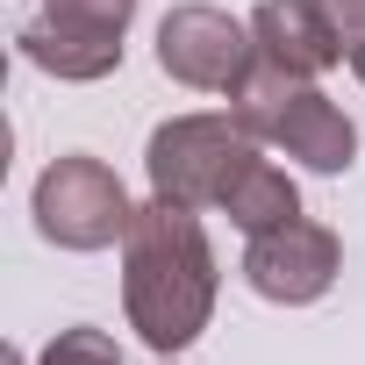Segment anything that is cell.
I'll list each match as a JSON object with an SVG mask.
<instances>
[{
  "instance_id": "obj_1",
  "label": "cell",
  "mask_w": 365,
  "mask_h": 365,
  "mask_svg": "<svg viewBox=\"0 0 365 365\" xmlns=\"http://www.w3.org/2000/svg\"><path fill=\"white\" fill-rule=\"evenodd\" d=\"M122 251H129V279H122L129 322L143 329L150 351H187L215 308V251L194 208H179V201L136 208L122 230Z\"/></svg>"
},
{
  "instance_id": "obj_2",
  "label": "cell",
  "mask_w": 365,
  "mask_h": 365,
  "mask_svg": "<svg viewBox=\"0 0 365 365\" xmlns=\"http://www.w3.org/2000/svg\"><path fill=\"white\" fill-rule=\"evenodd\" d=\"M230 101H237V122H244L258 143H279L287 158H301V165H315V172H344L351 150H358L351 122L308 86V72H287V65H272V58H251L244 79L230 86Z\"/></svg>"
},
{
  "instance_id": "obj_3",
  "label": "cell",
  "mask_w": 365,
  "mask_h": 365,
  "mask_svg": "<svg viewBox=\"0 0 365 365\" xmlns=\"http://www.w3.org/2000/svg\"><path fill=\"white\" fill-rule=\"evenodd\" d=\"M258 165V143L230 115H179L150 136V194L179 208H230Z\"/></svg>"
},
{
  "instance_id": "obj_4",
  "label": "cell",
  "mask_w": 365,
  "mask_h": 365,
  "mask_svg": "<svg viewBox=\"0 0 365 365\" xmlns=\"http://www.w3.org/2000/svg\"><path fill=\"white\" fill-rule=\"evenodd\" d=\"M129 194L101 158H58L36 179V230L65 251H101L129 230Z\"/></svg>"
},
{
  "instance_id": "obj_5",
  "label": "cell",
  "mask_w": 365,
  "mask_h": 365,
  "mask_svg": "<svg viewBox=\"0 0 365 365\" xmlns=\"http://www.w3.org/2000/svg\"><path fill=\"white\" fill-rule=\"evenodd\" d=\"M136 0H43V15L22 29V58L58 79H101L122 65V29Z\"/></svg>"
},
{
  "instance_id": "obj_6",
  "label": "cell",
  "mask_w": 365,
  "mask_h": 365,
  "mask_svg": "<svg viewBox=\"0 0 365 365\" xmlns=\"http://www.w3.org/2000/svg\"><path fill=\"white\" fill-rule=\"evenodd\" d=\"M251 58H258V43L222 8H172L165 29H158V65L172 79H187V86H222L230 93Z\"/></svg>"
},
{
  "instance_id": "obj_7",
  "label": "cell",
  "mask_w": 365,
  "mask_h": 365,
  "mask_svg": "<svg viewBox=\"0 0 365 365\" xmlns=\"http://www.w3.org/2000/svg\"><path fill=\"white\" fill-rule=\"evenodd\" d=\"M244 279L265 301H315L336 279V237L322 222H301V215L279 230H258L244 251Z\"/></svg>"
},
{
  "instance_id": "obj_8",
  "label": "cell",
  "mask_w": 365,
  "mask_h": 365,
  "mask_svg": "<svg viewBox=\"0 0 365 365\" xmlns=\"http://www.w3.org/2000/svg\"><path fill=\"white\" fill-rule=\"evenodd\" d=\"M251 36H258V58L287 65V72H322L344 58L322 0H265V8L251 15Z\"/></svg>"
},
{
  "instance_id": "obj_9",
  "label": "cell",
  "mask_w": 365,
  "mask_h": 365,
  "mask_svg": "<svg viewBox=\"0 0 365 365\" xmlns=\"http://www.w3.org/2000/svg\"><path fill=\"white\" fill-rule=\"evenodd\" d=\"M230 215H237V230H279V222H294L301 215V201H294V179L272 165V158H258L251 165V179L237 187V201H230Z\"/></svg>"
},
{
  "instance_id": "obj_10",
  "label": "cell",
  "mask_w": 365,
  "mask_h": 365,
  "mask_svg": "<svg viewBox=\"0 0 365 365\" xmlns=\"http://www.w3.org/2000/svg\"><path fill=\"white\" fill-rule=\"evenodd\" d=\"M43 365H122V351H115L101 329H65V336L43 351Z\"/></svg>"
},
{
  "instance_id": "obj_11",
  "label": "cell",
  "mask_w": 365,
  "mask_h": 365,
  "mask_svg": "<svg viewBox=\"0 0 365 365\" xmlns=\"http://www.w3.org/2000/svg\"><path fill=\"white\" fill-rule=\"evenodd\" d=\"M322 15H329V29H336L344 58L358 65V58H365V0H322Z\"/></svg>"
},
{
  "instance_id": "obj_12",
  "label": "cell",
  "mask_w": 365,
  "mask_h": 365,
  "mask_svg": "<svg viewBox=\"0 0 365 365\" xmlns=\"http://www.w3.org/2000/svg\"><path fill=\"white\" fill-rule=\"evenodd\" d=\"M358 79H365V58H358Z\"/></svg>"
}]
</instances>
